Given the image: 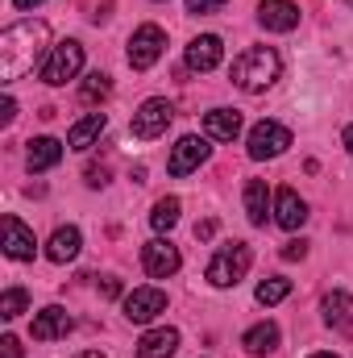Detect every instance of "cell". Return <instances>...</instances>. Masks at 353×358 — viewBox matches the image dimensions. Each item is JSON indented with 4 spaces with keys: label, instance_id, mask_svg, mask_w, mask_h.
Masks as SVG:
<instances>
[{
    "label": "cell",
    "instance_id": "1",
    "mask_svg": "<svg viewBox=\"0 0 353 358\" xmlns=\"http://www.w3.org/2000/svg\"><path fill=\"white\" fill-rule=\"evenodd\" d=\"M50 42V25L46 21H17L0 34V84H17L21 76H29Z\"/></svg>",
    "mask_w": 353,
    "mask_h": 358
},
{
    "label": "cell",
    "instance_id": "2",
    "mask_svg": "<svg viewBox=\"0 0 353 358\" xmlns=\"http://www.w3.org/2000/svg\"><path fill=\"white\" fill-rule=\"evenodd\" d=\"M278 76H283V59H278V50H270V46H250V50H241V55L233 59V67H229L233 88L250 92V96L266 92Z\"/></svg>",
    "mask_w": 353,
    "mask_h": 358
},
{
    "label": "cell",
    "instance_id": "3",
    "mask_svg": "<svg viewBox=\"0 0 353 358\" xmlns=\"http://www.w3.org/2000/svg\"><path fill=\"white\" fill-rule=\"evenodd\" d=\"M254 263V255H250V246L246 242H225L216 255H212V263H208V283L212 287H237L241 279H246V271Z\"/></svg>",
    "mask_w": 353,
    "mask_h": 358
},
{
    "label": "cell",
    "instance_id": "4",
    "mask_svg": "<svg viewBox=\"0 0 353 358\" xmlns=\"http://www.w3.org/2000/svg\"><path fill=\"white\" fill-rule=\"evenodd\" d=\"M80 71H84V46H80L75 38H67V42L50 46V55H46V63H42V84L63 88V84L75 80Z\"/></svg>",
    "mask_w": 353,
    "mask_h": 358
},
{
    "label": "cell",
    "instance_id": "5",
    "mask_svg": "<svg viewBox=\"0 0 353 358\" xmlns=\"http://www.w3.org/2000/svg\"><path fill=\"white\" fill-rule=\"evenodd\" d=\"M175 121V104L171 100H163V96H150L137 113H133V138H142V142H154V138H163L167 134V125Z\"/></svg>",
    "mask_w": 353,
    "mask_h": 358
},
{
    "label": "cell",
    "instance_id": "6",
    "mask_svg": "<svg viewBox=\"0 0 353 358\" xmlns=\"http://www.w3.org/2000/svg\"><path fill=\"white\" fill-rule=\"evenodd\" d=\"M163 50H167V34H163L158 25H142V29H133V38H129V67H133V71H150V67L163 59Z\"/></svg>",
    "mask_w": 353,
    "mask_h": 358
},
{
    "label": "cell",
    "instance_id": "7",
    "mask_svg": "<svg viewBox=\"0 0 353 358\" xmlns=\"http://www.w3.org/2000/svg\"><path fill=\"white\" fill-rule=\"evenodd\" d=\"M250 159H278L287 146H291V129L287 125H278V121H258L254 129H250Z\"/></svg>",
    "mask_w": 353,
    "mask_h": 358
},
{
    "label": "cell",
    "instance_id": "8",
    "mask_svg": "<svg viewBox=\"0 0 353 358\" xmlns=\"http://www.w3.org/2000/svg\"><path fill=\"white\" fill-rule=\"evenodd\" d=\"M158 313H167V292H158V287H133V292L125 296V317H129L133 325H146V321H154Z\"/></svg>",
    "mask_w": 353,
    "mask_h": 358
},
{
    "label": "cell",
    "instance_id": "9",
    "mask_svg": "<svg viewBox=\"0 0 353 358\" xmlns=\"http://www.w3.org/2000/svg\"><path fill=\"white\" fill-rule=\"evenodd\" d=\"M179 250L167 242V238H154V242H146L142 246V267H146V275H154V279H171L179 271Z\"/></svg>",
    "mask_w": 353,
    "mask_h": 358
},
{
    "label": "cell",
    "instance_id": "10",
    "mask_svg": "<svg viewBox=\"0 0 353 358\" xmlns=\"http://www.w3.org/2000/svg\"><path fill=\"white\" fill-rule=\"evenodd\" d=\"M208 159V142L204 138H195V134H187V138H179L175 150H171V163H167V171L171 176H191V171H200V163Z\"/></svg>",
    "mask_w": 353,
    "mask_h": 358
},
{
    "label": "cell",
    "instance_id": "11",
    "mask_svg": "<svg viewBox=\"0 0 353 358\" xmlns=\"http://www.w3.org/2000/svg\"><path fill=\"white\" fill-rule=\"evenodd\" d=\"M71 329H75V321H71V313L59 308V304H50V308H42V313L33 317V342H59V338H67Z\"/></svg>",
    "mask_w": 353,
    "mask_h": 358
},
{
    "label": "cell",
    "instance_id": "12",
    "mask_svg": "<svg viewBox=\"0 0 353 358\" xmlns=\"http://www.w3.org/2000/svg\"><path fill=\"white\" fill-rule=\"evenodd\" d=\"M220 59H225V42L216 34L191 38V46H187V67L191 71H212V67H220Z\"/></svg>",
    "mask_w": 353,
    "mask_h": 358
},
{
    "label": "cell",
    "instance_id": "13",
    "mask_svg": "<svg viewBox=\"0 0 353 358\" xmlns=\"http://www.w3.org/2000/svg\"><path fill=\"white\" fill-rule=\"evenodd\" d=\"M0 234H4V255H8V259H17V263L33 259V250H38L33 229H25L17 217H4V221H0Z\"/></svg>",
    "mask_w": 353,
    "mask_h": 358
},
{
    "label": "cell",
    "instance_id": "14",
    "mask_svg": "<svg viewBox=\"0 0 353 358\" xmlns=\"http://www.w3.org/2000/svg\"><path fill=\"white\" fill-rule=\"evenodd\" d=\"M258 21L274 34H291L299 25V8L291 0H258Z\"/></svg>",
    "mask_w": 353,
    "mask_h": 358
},
{
    "label": "cell",
    "instance_id": "15",
    "mask_svg": "<svg viewBox=\"0 0 353 358\" xmlns=\"http://www.w3.org/2000/svg\"><path fill=\"white\" fill-rule=\"evenodd\" d=\"M274 221H278L283 229H299V225L308 221V204L299 200L295 187H278V192H274Z\"/></svg>",
    "mask_w": 353,
    "mask_h": 358
},
{
    "label": "cell",
    "instance_id": "16",
    "mask_svg": "<svg viewBox=\"0 0 353 358\" xmlns=\"http://www.w3.org/2000/svg\"><path fill=\"white\" fill-rule=\"evenodd\" d=\"M80 250H84V234L75 225H59L50 234V242H46V259L50 263H71V259H80Z\"/></svg>",
    "mask_w": 353,
    "mask_h": 358
},
{
    "label": "cell",
    "instance_id": "17",
    "mask_svg": "<svg viewBox=\"0 0 353 358\" xmlns=\"http://www.w3.org/2000/svg\"><path fill=\"white\" fill-rule=\"evenodd\" d=\"M59 159H63V142H59V138H33L29 150H25V167H29L33 176L59 167Z\"/></svg>",
    "mask_w": 353,
    "mask_h": 358
},
{
    "label": "cell",
    "instance_id": "18",
    "mask_svg": "<svg viewBox=\"0 0 353 358\" xmlns=\"http://www.w3.org/2000/svg\"><path fill=\"white\" fill-rule=\"evenodd\" d=\"M104 129H108V117H104V113H88V117H80V121L71 125L67 146H71V150H91Z\"/></svg>",
    "mask_w": 353,
    "mask_h": 358
},
{
    "label": "cell",
    "instance_id": "19",
    "mask_svg": "<svg viewBox=\"0 0 353 358\" xmlns=\"http://www.w3.org/2000/svg\"><path fill=\"white\" fill-rule=\"evenodd\" d=\"M204 134L216 138V142H233V138L241 134V113H237V108H212V113L204 117Z\"/></svg>",
    "mask_w": 353,
    "mask_h": 358
},
{
    "label": "cell",
    "instance_id": "20",
    "mask_svg": "<svg viewBox=\"0 0 353 358\" xmlns=\"http://www.w3.org/2000/svg\"><path fill=\"white\" fill-rule=\"evenodd\" d=\"M179 350V329L163 325V329H150L142 342H137V358H171Z\"/></svg>",
    "mask_w": 353,
    "mask_h": 358
},
{
    "label": "cell",
    "instance_id": "21",
    "mask_svg": "<svg viewBox=\"0 0 353 358\" xmlns=\"http://www.w3.org/2000/svg\"><path fill=\"white\" fill-rule=\"evenodd\" d=\"M241 346H246V355H270V350H278V325L274 321H258L254 329H246V338H241Z\"/></svg>",
    "mask_w": 353,
    "mask_h": 358
},
{
    "label": "cell",
    "instance_id": "22",
    "mask_svg": "<svg viewBox=\"0 0 353 358\" xmlns=\"http://www.w3.org/2000/svg\"><path fill=\"white\" fill-rule=\"evenodd\" d=\"M246 213L254 225H266V213H270V192H266L262 179H250L246 183Z\"/></svg>",
    "mask_w": 353,
    "mask_h": 358
},
{
    "label": "cell",
    "instance_id": "23",
    "mask_svg": "<svg viewBox=\"0 0 353 358\" xmlns=\"http://www.w3.org/2000/svg\"><path fill=\"white\" fill-rule=\"evenodd\" d=\"M150 225H154L158 234L175 229V225H179V196H163V200L154 204V213H150Z\"/></svg>",
    "mask_w": 353,
    "mask_h": 358
},
{
    "label": "cell",
    "instance_id": "24",
    "mask_svg": "<svg viewBox=\"0 0 353 358\" xmlns=\"http://www.w3.org/2000/svg\"><path fill=\"white\" fill-rule=\"evenodd\" d=\"M112 96V80L104 76V71H91L88 80L80 84V100L84 104H100V100H108Z\"/></svg>",
    "mask_w": 353,
    "mask_h": 358
},
{
    "label": "cell",
    "instance_id": "25",
    "mask_svg": "<svg viewBox=\"0 0 353 358\" xmlns=\"http://www.w3.org/2000/svg\"><path fill=\"white\" fill-rule=\"evenodd\" d=\"M254 296H258V304H266V308H270V304H278V300H287V296H291V279L270 275V279H262V283H258V292H254Z\"/></svg>",
    "mask_w": 353,
    "mask_h": 358
},
{
    "label": "cell",
    "instance_id": "26",
    "mask_svg": "<svg viewBox=\"0 0 353 358\" xmlns=\"http://www.w3.org/2000/svg\"><path fill=\"white\" fill-rule=\"evenodd\" d=\"M320 308H324V321H329V325H341V321L350 317L353 300H350V292H329Z\"/></svg>",
    "mask_w": 353,
    "mask_h": 358
},
{
    "label": "cell",
    "instance_id": "27",
    "mask_svg": "<svg viewBox=\"0 0 353 358\" xmlns=\"http://www.w3.org/2000/svg\"><path fill=\"white\" fill-rule=\"evenodd\" d=\"M25 308H29V292H25V287H8V292L0 296V317H4V321H17Z\"/></svg>",
    "mask_w": 353,
    "mask_h": 358
},
{
    "label": "cell",
    "instance_id": "28",
    "mask_svg": "<svg viewBox=\"0 0 353 358\" xmlns=\"http://www.w3.org/2000/svg\"><path fill=\"white\" fill-rule=\"evenodd\" d=\"M303 255H308V242H303V238H291V242L283 246V259H287V263H299Z\"/></svg>",
    "mask_w": 353,
    "mask_h": 358
},
{
    "label": "cell",
    "instance_id": "29",
    "mask_svg": "<svg viewBox=\"0 0 353 358\" xmlns=\"http://www.w3.org/2000/svg\"><path fill=\"white\" fill-rule=\"evenodd\" d=\"M225 8V0H187V13H195V17H204V13H220Z\"/></svg>",
    "mask_w": 353,
    "mask_h": 358
},
{
    "label": "cell",
    "instance_id": "30",
    "mask_svg": "<svg viewBox=\"0 0 353 358\" xmlns=\"http://www.w3.org/2000/svg\"><path fill=\"white\" fill-rule=\"evenodd\" d=\"M0 358H21V342H17L13 334H4V338H0Z\"/></svg>",
    "mask_w": 353,
    "mask_h": 358
},
{
    "label": "cell",
    "instance_id": "31",
    "mask_svg": "<svg viewBox=\"0 0 353 358\" xmlns=\"http://www.w3.org/2000/svg\"><path fill=\"white\" fill-rule=\"evenodd\" d=\"M13 117H17V100L4 96V100H0V125H13Z\"/></svg>",
    "mask_w": 353,
    "mask_h": 358
},
{
    "label": "cell",
    "instance_id": "32",
    "mask_svg": "<svg viewBox=\"0 0 353 358\" xmlns=\"http://www.w3.org/2000/svg\"><path fill=\"white\" fill-rule=\"evenodd\" d=\"M108 183V171L104 167H88V187H104Z\"/></svg>",
    "mask_w": 353,
    "mask_h": 358
},
{
    "label": "cell",
    "instance_id": "33",
    "mask_svg": "<svg viewBox=\"0 0 353 358\" xmlns=\"http://www.w3.org/2000/svg\"><path fill=\"white\" fill-rule=\"evenodd\" d=\"M100 296L117 300V296H121V279H104V283H100Z\"/></svg>",
    "mask_w": 353,
    "mask_h": 358
},
{
    "label": "cell",
    "instance_id": "34",
    "mask_svg": "<svg viewBox=\"0 0 353 358\" xmlns=\"http://www.w3.org/2000/svg\"><path fill=\"white\" fill-rule=\"evenodd\" d=\"M212 234H216V221H200V225H195V238H200V242H208Z\"/></svg>",
    "mask_w": 353,
    "mask_h": 358
},
{
    "label": "cell",
    "instance_id": "35",
    "mask_svg": "<svg viewBox=\"0 0 353 358\" xmlns=\"http://www.w3.org/2000/svg\"><path fill=\"white\" fill-rule=\"evenodd\" d=\"M13 4H17L21 13H29V8H33V4H42V0H13Z\"/></svg>",
    "mask_w": 353,
    "mask_h": 358
},
{
    "label": "cell",
    "instance_id": "36",
    "mask_svg": "<svg viewBox=\"0 0 353 358\" xmlns=\"http://www.w3.org/2000/svg\"><path fill=\"white\" fill-rule=\"evenodd\" d=\"M345 150H350V159H353V125L345 129Z\"/></svg>",
    "mask_w": 353,
    "mask_h": 358
},
{
    "label": "cell",
    "instance_id": "37",
    "mask_svg": "<svg viewBox=\"0 0 353 358\" xmlns=\"http://www.w3.org/2000/svg\"><path fill=\"white\" fill-rule=\"evenodd\" d=\"M75 358H104L100 350H84V355H75Z\"/></svg>",
    "mask_w": 353,
    "mask_h": 358
},
{
    "label": "cell",
    "instance_id": "38",
    "mask_svg": "<svg viewBox=\"0 0 353 358\" xmlns=\"http://www.w3.org/2000/svg\"><path fill=\"white\" fill-rule=\"evenodd\" d=\"M312 358H337V355H312Z\"/></svg>",
    "mask_w": 353,
    "mask_h": 358
},
{
    "label": "cell",
    "instance_id": "39",
    "mask_svg": "<svg viewBox=\"0 0 353 358\" xmlns=\"http://www.w3.org/2000/svg\"><path fill=\"white\" fill-rule=\"evenodd\" d=\"M350 8H353V0H350Z\"/></svg>",
    "mask_w": 353,
    "mask_h": 358
}]
</instances>
